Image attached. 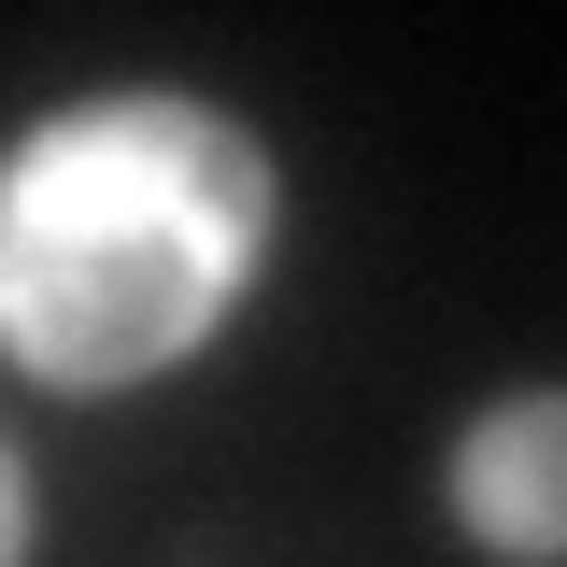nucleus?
<instances>
[{
  "label": "nucleus",
  "mask_w": 567,
  "mask_h": 567,
  "mask_svg": "<svg viewBox=\"0 0 567 567\" xmlns=\"http://www.w3.org/2000/svg\"><path fill=\"white\" fill-rule=\"evenodd\" d=\"M284 171L227 100L100 85L0 156V354L58 398H128L241 312Z\"/></svg>",
  "instance_id": "nucleus-1"
},
{
  "label": "nucleus",
  "mask_w": 567,
  "mask_h": 567,
  "mask_svg": "<svg viewBox=\"0 0 567 567\" xmlns=\"http://www.w3.org/2000/svg\"><path fill=\"white\" fill-rule=\"evenodd\" d=\"M0 567H29V468H14V440H0Z\"/></svg>",
  "instance_id": "nucleus-3"
},
{
  "label": "nucleus",
  "mask_w": 567,
  "mask_h": 567,
  "mask_svg": "<svg viewBox=\"0 0 567 567\" xmlns=\"http://www.w3.org/2000/svg\"><path fill=\"white\" fill-rule=\"evenodd\" d=\"M440 511L496 567H567V383H511V398H483L454 425Z\"/></svg>",
  "instance_id": "nucleus-2"
}]
</instances>
